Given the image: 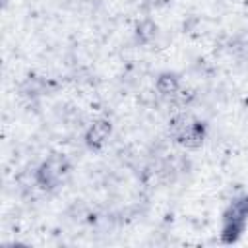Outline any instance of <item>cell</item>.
Wrapping results in <instances>:
<instances>
[{
    "label": "cell",
    "instance_id": "obj_1",
    "mask_svg": "<svg viewBox=\"0 0 248 248\" xmlns=\"http://www.w3.org/2000/svg\"><path fill=\"white\" fill-rule=\"evenodd\" d=\"M246 221H248V196H242V198H236L229 209L225 211V217H223V240L225 242H234L244 227H246Z\"/></svg>",
    "mask_w": 248,
    "mask_h": 248
},
{
    "label": "cell",
    "instance_id": "obj_2",
    "mask_svg": "<svg viewBox=\"0 0 248 248\" xmlns=\"http://www.w3.org/2000/svg\"><path fill=\"white\" fill-rule=\"evenodd\" d=\"M68 170V163L64 157L60 155H54L50 157L48 161H45L41 165V169L37 170V182L43 186V188H54L66 174Z\"/></svg>",
    "mask_w": 248,
    "mask_h": 248
},
{
    "label": "cell",
    "instance_id": "obj_3",
    "mask_svg": "<svg viewBox=\"0 0 248 248\" xmlns=\"http://www.w3.org/2000/svg\"><path fill=\"white\" fill-rule=\"evenodd\" d=\"M176 138H178V141H182V143H188V145H196V143H200L202 141V138H203V126L200 124V122H194V124H182L180 126V130L176 132Z\"/></svg>",
    "mask_w": 248,
    "mask_h": 248
},
{
    "label": "cell",
    "instance_id": "obj_4",
    "mask_svg": "<svg viewBox=\"0 0 248 248\" xmlns=\"http://www.w3.org/2000/svg\"><path fill=\"white\" fill-rule=\"evenodd\" d=\"M108 136V126L105 124V122H99V124H93V128H91V134H89V140L91 138H95L91 143H101L105 138Z\"/></svg>",
    "mask_w": 248,
    "mask_h": 248
}]
</instances>
